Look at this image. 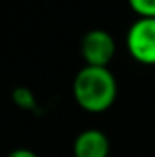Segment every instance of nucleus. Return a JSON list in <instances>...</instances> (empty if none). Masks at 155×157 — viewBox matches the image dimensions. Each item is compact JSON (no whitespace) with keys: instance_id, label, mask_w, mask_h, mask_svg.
I'll use <instances>...</instances> for the list:
<instances>
[{"instance_id":"nucleus-5","label":"nucleus","mask_w":155,"mask_h":157,"mask_svg":"<svg viewBox=\"0 0 155 157\" xmlns=\"http://www.w3.org/2000/svg\"><path fill=\"white\" fill-rule=\"evenodd\" d=\"M128 4L139 18H155V0H128Z\"/></svg>"},{"instance_id":"nucleus-6","label":"nucleus","mask_w":155,"mask_h":157,"mask_svg":"<svg viewBox=\"0 0 155 157\" xmlns=\"http://www.w3.org/2000/svg\"><path fill=\"white\" fill-rule=\"evenodd\" d=\"M7 157H39V155L33 150H29V148H17V150L9 152Z\"/></svg>"},{"instance_id":"nucleus-1","label":"nucleus","mask_w":155,"mask_h":157,"mask_svg":"<svg viewBox=\"0 0 155 157\" xmlns=\"http://www.w3.org/2000/svg\"><path fill=\"white\" fill-rule=\"evenodd\" d=\"M75 102L89 113H102L117 99V80L108 68L84 66L73 78Z\"/></svg>"},{"instance_id":"nucleus-3","label":"nucleus","mask_w":155,"mask_h":157,"mask_svg":"<svg viewBox=\"0 0 155 157\" xmlns=\"http://www.w3.org/2000/svg\"><path fill=\"white\" fill-rule=\"evenodd\" d=\"M80 55L86 66L108 68L115 55V40L104 29H91L80 40Z\"/></svg>"},{"instance_id":"nucleus-4","label":"nucleus","mask_w":155,"mask_h":157,"mask_svg":"<svg viewBox=\"0 0 155 157\" xmlns=\"http://www.w3.org/2000/svg\"><path fill=\"white\" fill-rule=\"evenodd\" d=\"M75 157H108L110 155V139L100 130H84L73 143Z\"/></svg>"},{"instance_id":"nucleus-2","label":"nucleus","mask_w":155,"mask_h":157,"mask_svg":"<svg viewBox=\"0 0 155 157\" xmlns=\"http://www.w3.org/2000/svg\"><path fill=\"white\" fill-rule=\"evenodd\" d=\"M130 55L144 66H155V18L135 20L126 35Z\"/></svg>"}]
</instances>
